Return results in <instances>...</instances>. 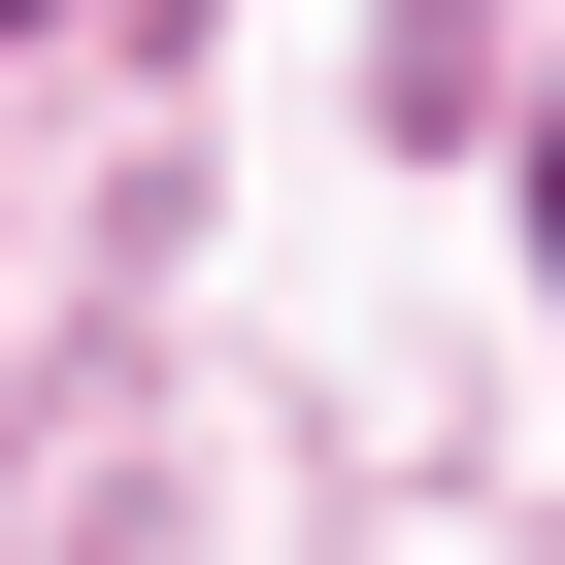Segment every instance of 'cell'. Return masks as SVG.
Here are the masks:
<instances>
[{"label":"cell","instance_id":"1","mask_svg":"<svg viewBox=\"0 0 565 565\" xmlns=\"http://www.w3.org/2000/svg\"><path fill=\"white\" fill-rule=\"evenodd\" d=\"M532 233H565V167H532Z\"/></svg>","mask_w":565,"mask_h":565}]
</instances>
